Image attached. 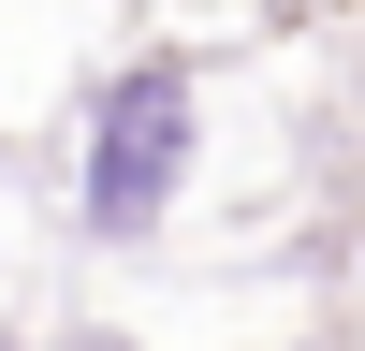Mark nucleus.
I'll list each match as a JSON object with an SVG mask.
<instances>
[{"label": "nucleus", "mask_w": 365, "mask_h": 351, "mask_svg": "<svg viewBox=\"0 0 365 351\" xmlns=\"http://www.w3.org/2000/svg\"><path fill=\"white\" fill-rule=\"evenodd\" d=\"M175 176V88H132L117 103V161H103V205L117 220H146V190Z\"/></svg>", "instance_id": "f257e3e1"}]
</instances>
